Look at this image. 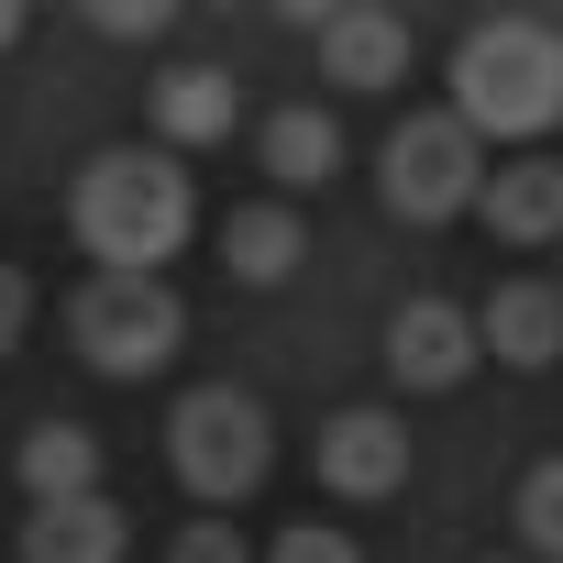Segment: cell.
Returning <instances> with one entry per match:
<instances>
[{
	"label": "cell",
	"mask_w": 563,
	"mask_h": 563,
	"mask_svg": "<svg viewBox=\"0 0 563 563\" xmlns=\"http://www.w3.org/2000/svg\"><path fill=\"white\" fill-rule=\"evenodd\" d=\"M475 332H486V354H497V365L541 376V365L563 354V288H541V276H497L486 310H475Z\"/></svg>",
	"instance_id": "obj_9"
},
{
	"label": "cell",
	"mask_w": 563,
	"mask_h": 563,
	"mask_svg": "<svg viewBox=\"0 0 563 563\" xmlns=\"http://www.w3.org/2000/svg\"><path fill=\"white\" fill-rule=\"evenodd\" d=\"M519 541H530V563H563V453L530 464V486H519Z\"/></svg>",
	"instance_id": "obj_16"
},
{
	"label": "cell",
	"mask_w": 563,
	"mask_h": 563,
	"mask_svg": "<svg viewBox=\"0 0 563 563\" xmlns=\"http://www.w3.org/2000/svg\"><path fill=\"white\" fill-rule=\"evenodd\" d=\"M321 486H332V497H398V486H409V420H398V409H343V420H321Z\"/></svg>",
	"instance_id": "obj_7"
},
{
	"label": "cell",
	"mask_w": 563,
	"mask_h": 563,
	"mask_svg": "<svg viewBox=\"0 0 563 563\" xmlns=\"http://www.w3.org/2000/svg\"><path fill=\"white\" fill-rule=\"evenodd\" d=\"M122 552H133L122 497H67V508L23 519V563H122Z\"/></svg>",
	"instance_id": "obj_11"
},
{
	"label": "cell",
	"mask_w": 563,
	"mask_h": 563,
	"mask_svg": "<svg viewBox=\"0 0 563 563\" xmlns=\"http://www.w3.org/2000/svg\"><path fill=\"white\" fill-rule=\"evenodd\" d=\"M299 254H310V232H299V210H288V199H254V210H232V221H221V265L243 276V288H288Z\"/></svg>",
	"instance_id": "obj_13"
},
{
	"label": "cell",
	"mask_w": 563,
	"mask_h": 563,
	"mask_svg": "<svg viewBox=\"0 0 563 563\" xmlns=\"http://www.w3.org/2000/svg\"><path fill=\"white\" fill-rule=\"evenodd\" d=\"M12 475H23V497H34V508L111 497V486H100V442H89L78 420H34V431H23V453H12Z\"/></svg>",
	"instance_id": "obj_12"
},
{
	"label": "cell",
	"mask_w": 563,
	"mask_h": 563,
	"mask_svg": "<svg viewBox=\"0 0 563 563\" xmlns=\"http://www.w3.org/2000/svg\"><path fill=\"white\" fill-rule=\"evenodd\" d=\"M475 365H486V332H475V310H453V299H409V310L387 321V376H398V387L442 398V387H464Z\"/></svg>",
	"instance_id": "obj_6"
},
{
	"label": "cell",
	"mask_w": 563,
	"mask_h": 563,
	"mask_svg": "<svg viewBox=\"0 0 563 563\" xmlns=\"http://www.w3.org/2000/svg\"><path fill=\"white\" fill-rule=\"evenodd\" d=\"M486 144H475V122L464 111H409L387 144H376V199L398 210V221H453V210H475L486 199Z\"/></svg>",
	"instance_id": "obj_4"
},
{
	"label": "cell",
	"mask_w": 563,
	"mask_h": 563,
	"mask_svg": "<svg viewBox=\"0 0 563 563\" xmlns=\"http://www.w3.org/2000/svg\"><path fill=\"white\" fill-rule=\"evenodd\" d=\"M486 232L497 243H519V254H541V243H563V166L552 155H519V166H497L486 177Z\"/></svg>",
	"instance_id": "obj_10"
},
{
	"label": "cell",
	"mask_w": 563,
	"mask_h": 563,
	"mask_svg": "<svg viewBox=\"0 0 563 563\" xmlns=\"http://www.w3.org/2000/svg\"><path fill=\"white\" fill-rule=\"evenodd\" d=\"M453 111L475 122V144H541L563 122V34L530 12H497L453 45Z\"/></svg>",
	"instance_id": "obj_2"
},
{
	"label": "cell",
	"mask_w": 563,
	"mask_h": 563,
	"mask_svg": "<svg viewBox=\"0 0 563 563\" xmlns=\"http://www.w3.org/2000/svg\"><path fill=\"white\" fill-rule=\"evenodd\" d=\"M166 464H177V486H188L199 508H243V497L276 475V420H265V398H243V387H188L177 420H166Z\"/></svg>",
	"instance_id": "obj_3"
},
{
	"label": "cell",
	"mask_w": 563,
	"mask_h": 563,
	"mask_svg": "<svg viewBox=\"0 0 563 563\" xmlns=\"http://www.w3.org/2000/svg\"><path fill=\"white\" fill-rule=\"evenodd\" d=\"M265 563H365V552H354V530H332V519H288Z\"/></svg>",
	"instance_id": "obj_17"
},
{
	"label": "cell",
	"mask_w": 563,
	"mask_h": 563,
	"mask_svg": "<svg viewBox=\"0 0 563 563\" xmlns=\"http://www.w3.org/2000/svg\"><path fill=\"white\" fill-rule=\"evenodd\" d=\"M166 563H254V552H243V530H232V519H188V530L166 541Z\"/></svg>",
	"instance_id": "obj_18"
},
{
	"label": "cell",
	"mask_w": 563,
	"mask_h": 563,
	"mask_svg": "<svg viewBox=\"0 0 563 563\" xmlns=\"http://www.w3.org/2000/svg\"><path fill=\"white\" fill-rule=\"evenodd\" d=\"M23 45V12H12V0H0V56H12Z\"/></svg>",
	"instance_id": "obj_21"
},
{
	"label": "cell",
	"mask_w": 563,
	"mask_h": 563,
	"mask_svg": "<svg viewBox=\"0 0 563 563\" xmlns=\"http://www.w3.org/2000/svg\"><path fill=\"white\" fill-rule=\"evenodd\" d=\"M89 23H100V34H122V45H155V34H166V12H155V0H144V12L122 0V12H89Z\"/></svg>",
	"instance_id": "obj_19"
},
{
	"label": "cell",
	"mask_w": 563,
	"mask_h": 563,
	"mask_svg": "<svg viewBox=\"0 0 563 563\" xmlns=\"http://www.w3.org/2000/svg\"><path fill=\"white\" fill-rule=\"evenodd\" d=\"M310 45H321V78H343V89H398L409 78V23L398 12H365V0L310 12Z\"/></svg>",
	"instance_id": "obj_8"
},
{
	"label": "cell",
	"mask_w": 563,
	"mask_h": 563,
	"mask_svg": "<svg viewBox=\"0 0 563 563\" xmlns=\"http://www.w3.org/2000/svg\"><path fill=\"white\" fill-rule=\"evenodd\" d=\"M67 343L100 365V376H155L177 343H188V310L166 276H89L67 299Z\"/></svg>",
	"instance_id": "obj_5"
},
{
	"label": "cell",
	"mask_w": 563,
	"mask_h": 563,
	"mask_svg": "<svg viewBox=\"0 0 563 563\" xmlns=\"http://www.w3.org/2000/svg\"><path fill=\"white\" fill-rule=\"evenodd\" d=\"M332 166H343V122H332V111L299 100V111L265 122V177H276V188H321Z\"/></svg>",
	"instance_id": "obj_15"
},
{
	"label": "cell",
	"mask_w": 563,
	"mask_h": 563,
	"mask_svg": "<svg viewBox=\"0 0 563 563\" xmlns=\"http://www.w3.org/2000/svg\"><path fill=\"white\" fill-rule=\"evenodd\" d=\"M67 221H78V243L100 254V276H166V254L199 232V188H188V166L155 144H111V155H89L78 166V199H67Z\"/></svg>",
	"instance_id": "obj_1"
},
{
	"label": "cell",
	"mask_w": 563,
	"mask_h": 563,
	"mask_svg": "<svg viewBox=\"0 0 563 563\" xmlns=\"http://www.w3.org/2000/svg\"><path fill=\"white\" fill-rule=\"evenodd\" d=\"M232 111H243V100H232L221 67H166V78H155V133H166V155H177V144H221Z\"/></svg>",
	"instance_id": "obj_14"
},
{
	"label": "cell",
	"mask_w": 563,
	"mask_h": 563,
	"mask_svg": "<svg viewBox=\"0 0 563 563\" xmlns=\"http://www.w3.org/2000/svg\"><path fill=\"white\" fill-rule=\"evenodd\" d=\"M23 321H34V288H23V276H12V265H0V354H12V343H23Z\"/></svg>",
	"instance_id": "obj_20"
}]
</instances>
